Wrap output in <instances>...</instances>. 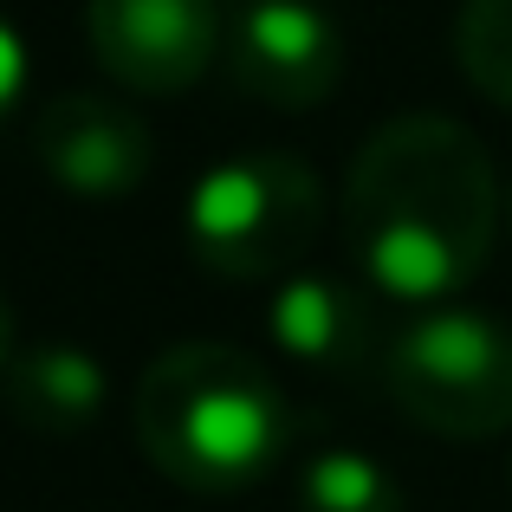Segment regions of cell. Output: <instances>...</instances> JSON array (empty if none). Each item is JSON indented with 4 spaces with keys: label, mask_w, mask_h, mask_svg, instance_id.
I'll list each match as a JSON object with an SVG mask.
<instances>
[{
    "label": "cell",
    "mask_w": 512,
    "mask_h": 512,
    "mask_svg": "<svg viewBox=\"0 0 512 512\" xmlns=\"http://www.w3.org/2000/svg\"><path fill=\"white\" fill-rule=\"evenodd\" d=\"M376 292L350 286L338 273H286L266 299V338L279 357H292L299 370L318 376H363L383 370L389 325L376 318Z\"/></svg>",
    "instance_id": "cell-8"
},
{
    "label": "cell",
    "mask_w": 512,
    "mask_h": 512,
    "mask_svg": "<svg viewBox=\"0 0 512 512\" xmlns=\"http://www.w3.org/2000/svg\"><path fill=\"white\" fill-rule=\"evenodd\" d=\"M137 448L188 493H240L292 448V402L234 344H169L137 376Z\"/></svg>",
    "instance_id": "cell-2"
},
{
    "label": "cell",
    "mask_w": 512,
    "mask_h": 512,
    "mask_svg": "<svg viewBox=\"0 0 512 512\" xmlns=\"http://www.w3.org/2000/svg\"><path fill=\"white\" fill-rule=\"evenodd\" d=\"M0 396H7L13 422L33 428V435H85L104 415L111 376L85 344H33V350H13Z\"/></svg>",
    "instance_id": "cell-9"
},
{
    "label": "cell",
    "mask_w": 512,
    "mask_h": 512,
    "mask_svg": "<svg viewBox=\"0 0 512 512\" xmlns=\"http://www.w3.org/2000/svg\"><path fill=\"white\" fill-rule=\"evenodd\" d=\"M299 512H409V493L376 454L363 448H318L299 461L292 480Z\"/></svg>",
    "instance_id": "cell-10"
},
{
    "label": "cell",
    "mask_w": 512,
    "mask_h": 512,
    "mask_svg": "<svg viewBox=\"0 0 512 512\" xmlns=\"http://www.w3.org/2000/svg\"><path fill=\"white\" fill-rule=\"evenodd\" d=\"M85 39L124 91L169 98L227 52L221 0H85Z\"/></svg>",
    "instance_id": "cell-6"
},
{
    "label": "cell",
    "mask_w": 512,
    "mask_h": 512,
    "mask_svg": "<svg viewBox=\"0 0 512 512\" xmlns=\"http://www.w3.org/2000/svg\"><path fill=\"white\" fill-rule=\"evenodd\" d=\"M506 221H512V195H506Z\"/></svg>",
    "instance_id": "cell-14"
},
{
    "label": "cell",
    "mask_w": 512,
    "mask_h": 512,
    "mask_svg": "<svg viewBox=\"0 0 512 512\" xmlns=\"http://www.w3.org/2000/svg\"><path fill=\"white\" fill-rule=\"evenodd\" d=\"M26 85H33V59H26V39L20 26L0 13V124L26 104Z\"/></svg>",
    "instance_id": "cell-12"
},
{
    "label": "cell",
    "mask_w": 512,
    "mask_h": 512,
    "mask_svg": "<svg viewBox=\"0 0 512 512\" xmlns=\"http://www.w3.org/2000/svg\"><path fill=\"white\" fill-rule=\"evenodd\" d=\"M7 363H13V312L0 299V376H7Z\"/></svg>",
    "instance_id": "cell-13"
},
{
    "label": "cell",
    "mask_w": 512,
    "mask_h": 512,
    "mask_svg": "<svg viewBox=\"0 0 512 512\" xmlns=\"http://www.w3.org/2000/svg\"><path fill=\"white\" fill-rule=\"evenodd\" d=\"M325 221V182L292 150H240L201 169L182 208V234L208 273L240 286H279L299 273Z\"/></svg>",
    "instance_id": "cell-3"
},
{
    "label": "cell",
    "mask_w": 512,
    "mask_h": 512,
    "mask_svg": "<svg viewBox=\"0 0 512 512\" xmlns=\"http://www.w3.org/2000/svg\"><path fill=\"white\" fill-rule=\"evenodd\" d=\"M383 389L441 441H493L512 428V325L480 305H428L383 350Z\"/></svg>",
    "instance_id": "cell-4"
},
{
    "label": "cell",
    "mask_w": 512,
    "mask_h": 512,
    "mask_svg": "<svg viewBox=\"0 0 512 512\" xmlns=\"http://www.w3.org/2000/svg\"><path fill=\"white\" fill-rule=\"evenodd\" d=\"M33 156L72 195L117 201L143 188V175L156 163V137L137 104L104 98V91H65L33 117Z\"/></svg>",
    "instance_id": "cell-7"
},
{
    "label": "cell",
    "mask_w": 512,
    "mask_h": 512,
    "mask_svg": "<svg viewBox=\"0 0 512 512\" xmlns=\"http://www.w3.org/2000/svg\"><path fill=\"white\" fill-rule=\"evenodd\" d=\"M227 72L273 111H318L344 78V26L325 0H240L227 13Z\"/></svg>",
    "instance_id": "cell-5"
},
{
    "label": "cell",
    "mask_w": 512,
    "mask_h": 512,
    "mask_svg": "<svg viewBox=\"0 0 512 512\" xmlns=\"http://www.w3.org/2000/svg\"><path fill=\"white\" fill-rule=\"evenodd\" d=\"M454 59L480 98L512 111V0H461Z\"/></svg>",
    "instance_id": "cell-11"
},
{
    "label": "cell",
    "mask_w": 512,
    "mask_h": 512,
    "mask_svg": "<svg viewBox=\"0 0 512 512\" xmlns=\"http://www.w3.org/2000/svg\"><path fill=\"white\" fill-rule=\"evenodd\" d=\"M500 234V175L454 117H389L344 175V247L383 305H454Z\"/></svg>",
    "instance_id": "cell-1"
}]
</instances>
